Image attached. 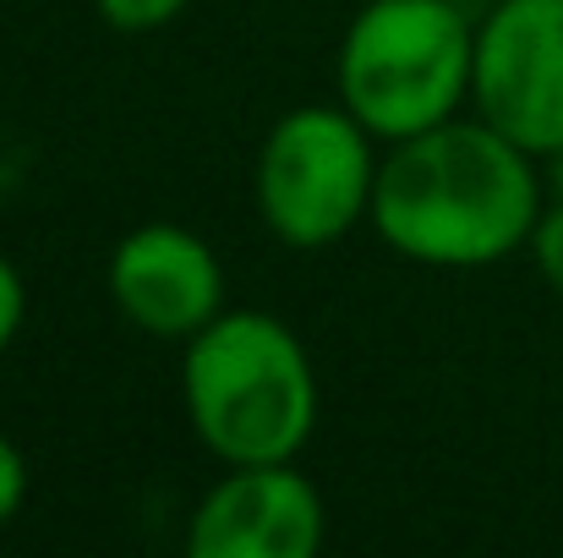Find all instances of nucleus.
<instances>
[{"instance_id": "nucleus-4", "label": "nucleus", "mask_w": 563, "mask_h": 558, "mask_svg": "<svg viewBox=\"0 0 563 558\" xmlns=\"http://www.w3.org/2000/svg\"><path fill=\"white\" fill-rule=\"evenodd\" d=\"M252 186L263 225L285 247L323 252L373 219V132L345 105H301L263 138Z\"/></svg>"}, {"instance_id": "nucleus-2", "label": "nucleus", "mask_w": 563, "mask_h": 558, "mask_svg": "<svg viewBox=\"0 0 563 558\" xmlns=\"http://www.w3.org/2000/svg\"><path fill=\"white\" fill-rule=\"evenodd\" d=\"M181 400L191 433L224 466L296 460L318 427V372L290 324L230 307L187 340Z\"/></svg>"}, {"instance_id": "nucleus-12", "label": "nucleus", "mask_w": 563, "mask_h": 558, "mask_svg": "<svg viewBox=\"0 0 563 558\" xmlns=\"http://www.w3.org/2000/svg\"><path fill=\"white\" fill-rule=\"evenodd\" d=\"M548 182H553V197L563 203V149H553V154H548Z\"/></svg>"}, {"instance_id": "nucleus-3", "label": "nucleus", "mask_w": 563, "mask_h": 558, "mask_svg": "<svg viewBox=\"0 0 563 558\" xmlns=\"http://www.w3.org/2000/svg\"><path fill=\"white\" fill-rule=\"evenodd\" d=\"M476 22L454 0H367L334 61L340 105L383 143L416 138L471 99Z\"/></svg>"}, {"instance_id": "nucleus-11", "label": "nucleus", "mask_w": 563, "mask_h": 558, "mask_svg": "<svg viewBox=\"0 0 563 558\" xmlns=\"http://www.w3.org/2000/svg\"><path fill=\"white\" fill-rule=\"evenodd\" d=\"M22 318H27V285H22V274L0 258V357H5L11 340L22 335Z\"/></svg>"}, {"instance_id": "nucleus-6", "label": "nucleus", "mask_w": 563, "mask_h": 558, "mask_svg": "<svg viewBox=\"0 0 563 558\" xmlns=\"http://www.w3.org/2000/svg\"><path fill=\"white\" fill-rule=\"evenodd\" d=\"M329 510L312 477L290 460L230 466L191 510V558H312L323 548Z\"/></svg>"}, {"instance_id": "nucleus-5", "label": "nucleus", "mask_w": 563, "mask_h": 558, "mask_svg": "<svg viewBox=\"0 0 563 558\" xmlns=\"http://www.w3.org/2000/svg\"><path fill=\"white\" fill-rule=\"evenodd\" d=\"M471 105L537 160L563 149V0H498L476 22Z\"/></svg>"}, {"instance_id": "nucleus-10", "label": "nucleus", "mask_w": 563, "mask_h": 558, "mask_svg": "<svg viewBox=\"0 0 563 558\" xmlns=\"http://www.w3.org/2000/svg\"><path fill=\"white\" fill-rule=\"evenodd\" d=\"M22 499H27V460H22V449L0 433V526L16 521Z\"/></svg>"}, {"instance_id": "nucleus-9", "label": "nucleus", "mask_w": 563, "mask_h": 558, "mask_svg": "<svg viewBox=\"0 0 563 558\" xmlns=\"http://www.w3.org/2000/svg\"><path fill=\"white\" fill-rule=\"evenodd\" d=\"M526 252L537 258V274H542V280L563 296V203L542 208V219H537V230H531V247H526Z\"/></svg>"}, {"instance_id": "nucleus-1", "label": "nucleus", "mask_w": 563, "mask_h": 558, "mask_svg": "<svg viewBox=\"0 0 563 558\" xmlns=\"http://www.w3.org/2000/svg\"><path fill=\"white\" fill-rule=\"evenodd\" d=\"M542 219L537 154L493 121H438L377 160L373 230L421 269H487L531 247Z\"/></svg>"}, {"instance_id": "nucleus-7", "label": "nucleus", "mask_w": 563, "mask_h": 558, "mask_svg": "<svg viewBox=\"0 0 563 558\" xmlns=\"http://www.w3.org/2000/svg\"><path fill=\"white\" fill-rule=\"evenodd\" d=\"M110 296L132 329L191 340L224 313V269L187 225H137L110 252Z\"/></svg>"}, {"instance_id": "nucleus-8", "label": "nucleus", "mask_w": 563, "mask_h": 558, "mask_svg": "<svg viewBox=\"0 0 563 558\" xmlns=\"http://www.w3.org/2000/svg\"><path fill=\"white\" fill-rule=\"evenodd\" d=\"M115 33H154L187 11V0H93Z\"/></svg>"}]
</instances>
